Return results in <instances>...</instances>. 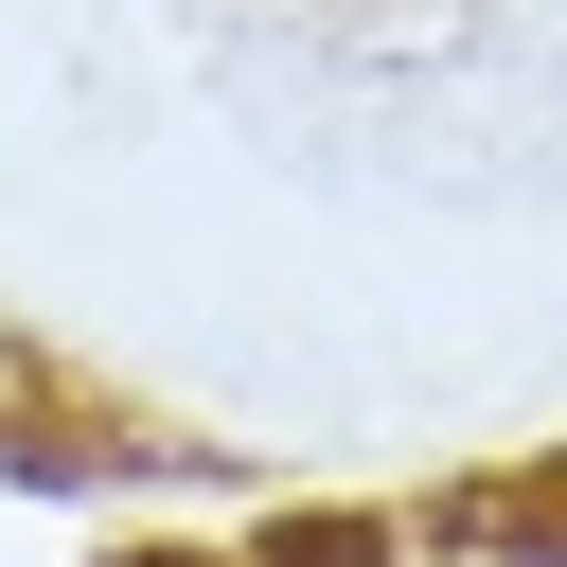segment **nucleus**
Masks as SVG:
<instances>
[{
  "label": "nucleus",
  "instance_id": "f257e3e1",
  "mask_svg": "<svg viewBox=\"0 0 567 567\" xmlns=\"http://www.w3.org/2000/svg\"><path fill=\"white\" fill-rule=\"evenodd\" d=\"M142 567H195V549H142Z\"/></svg>",
  "mask_w": 567,
  "mask_h": 567
}]
</instances>
